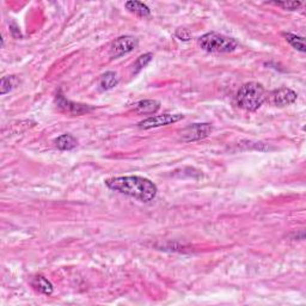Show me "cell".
I'll use <instances>...</instances> for the list:
<instances>
[{
    "mask_svg": "<svg viewBox=\"0 0 306 306\" xmlns=\"http://www.w3.org/2000/svg\"><path fill=\"white\" fill-rule=\"evenodd\" d=\"M161 109V103L156 99L139 100L133 104V111L138 115H153Z\"/></svg>",
    "mask_w": 306,
    "mask_h": 306,
    "instance_id": "9",
    "label": "cell"
},
{
    "mask_svg": "<svg viewBox=\"0 0 306 306\" xmlns=\"http://www.w3.org/2000/svg\"><path fill=\"white\" fill-rule=\"evenodd\" d=\"M124 6H126L127 10H130L131 12L135 13V15H138L139 17H148L151 15V10H149L148 6L145 5L144 3L127 2Z\"/></svg>",
    "mask_w": 306,
    "mask_h": 306,
    "instance_id": "12",
    "label": "cell"
},
{
    "mask_svg": "<svg viewBox=\"0 0 306 306\" xmlns=\"http://www.w3.org/2000/svg\"><path fill=\"white\" fill-rule=\"evenodd\" d=\"M175 36L181 41H189L191 38L189 30L186 29V28H180V29H177L175 33Z\"/></svg>",
    "mask_w": 306,
    "mask_h": 306,
    "instance_id": "18",
    "label": "cell"
},
{
    "mask_svg": "<svg viewBox=\"0 0 306 306\" xmlns=\"http://www.w3.org/2000/svg\"><path fill=\"white\" fill-rule=\"evenodd\" d=\"M139 41L134 36H121L111 43L110 46V55L113 58H121L124 54L131 53L138 47Z\"/></svg>",
    "mask_w": 306,
    "mask_h": 306,
    "instance_id": "5",
    "label": "cell"
},
{
    "mask_svg": "<svg viewBox=\"0 0 306 306\" xmlns=\"http://www.w3.org/2000/svg\"><path fill=\"white\" fill-rule=\"evenodd\" d=\"M199 44L208 53H231L238 47L235 38L218 33H207L199 38Z\"/></svg>",
    "mask_w": 306,
    "mask_h": 306,
    "instance_id": "3",
    "label": "cell"
},
{
    "mask_svg": "<svg viewBox=\"0 0 306 306\" xmlns=\"http://www.w3.org/2000/svg\"><path fill=\"white\" fill-rule=\"evenodd\" d=\"M298 98L297 92L288 88H280L270 93L269 102L275 107H287L293 104Z\"/></svg>",
    "mask_w": 306,
    "mask_h": 306,
    "instance_id": "7",
    "label": "cell"
},
{
    "mask_svg": "<svg viewBox=\"0 0 306 306\" xmlns=\"http://www.w3.org/2000/svg\"><path fill=\"white\" fill-rule=\"evenodd\" d=\"M267 98L266 90L260 83H246L237 91L236 102L237 106L246 111H256Z\"/></svg>",
    "mask_w": 306,
    "mask_h": 306,
    "instance_id": "2",
    "label": "cell"
},
{
    "mask_svg": "<svg viewBox=\"0 0 306 306\" xmlns=\"http://www.w3.org/2000/svg\"><path fill=\"white\" fill-rule=\"evenodd\" d=\"M285 38L290 42V44L293 48H295V49L301 52V53H304V52L306 50L305 49V40L304 37L301 36H297V35L294 34H291V33H284L283 34Z\"/></svg>",
    "mask_w": 306,
    "mask_h": 306,
    "instance_id": "14",
    "label": "cell"
},
{
    "mask_svg": "<svg viewBox=\"0 0 306 306\" xmlns=\"http://www.w3.org/2000/svg\"><path fill=\"white\" fill-rule=\"evenodd\" d=\"M57 104L58 107L60 108L61 111L67 114H72V115H82L88 113V111L92 110L93 108H91L88 104H79V103H74L72 100H69L66 98L64 95L59 93L57 96Z\"/></svg>",
    "mask_w": 306,
    "mask_h": 306,
    "instance_id": "8",
    "label": "cell"
},
{
    "mask_svg": "<svg viewBox=\"0 0 306 306\" xmlns=\"http://www.w3.org/2000/svg\"><path fill=\"white\" fill-rule=\"evenodd\" d=\"M33 286L36 288V290L38 292H41V293L43 294H47V295H50L52 293H53V285L50 284V281H48L46 277L42 276V275H37L34 277L33 280Z\"/></svg>",
    "mask_w": 306,
    "mask_h": 306,
    "instance_id": "11",
    "label": "cell"
},
{
    "mask_svg": "<svg viewBox=\"0 0 306 306\" xmlns=\"http://www.w3.org/2000/svg\"><path fill=\"white\" fill-rule=\"evenodd\" d=\"M19 84V79L17 78L16 75H6L2 78V93L3 96L6 95V93L11 91L12 89H15L17 85Z\"/></svg>",
    "mask_w": 306,
    "mask_h": 306,
    "instance_id": "15",
    "label": "cell"
},
{
    "mask_svg": "<svg viewBox=\"0 0 306 306\" xmlns=\"http://www.w3.org/2000/svg\"><path fill=\"white\" fill-rule=\"evenodd\" d=\"M119 84V76L115 72H107L100 76L99 86L102 90H110Z\"/></svg>",
    "mask_w": 306,
    "mask_h": 306,
    "instance_id": "13",
    "label": "cell"
},
{
    "mask_svg": "<svg viewBox=\"0 0 306 306\" xmlns=\"http://www.w3.org/2000/svg\"><path fill=\"white\" fill-rule=\"evenodd\" d=\"M273 4L280 6V8L285 10H290V11H294V10L299 9L302 5L300 2H274Z\"/></svg>",
    "mask_w": 306,
    "mask_h": 306,
    "instance_id": "17",
    "label": "cell"
},
{
    "mask_svg": "<svg viewBox=\"0 0 306 306\" xmlns=\"http://www.w3.org/2000/svg\"><path fill=\"white\" fill-rule=\"evenodd\" d=\"M153 59V54L152 53H147V54H144L141 55V57L138 58V60L134 62L133 65V71L134 73H138L140 72L142 68L146 67L149 62H151V60Z\"/></svg>",
    "mask_w": 306,
    "mask_h": 306,
    "instance_id": "16",
    "label": "cell"
},
{
    "mask_svg": "<svg viewBox=\"0 0 306 306\" xmlns=\"http://www.w3.org/2000/svg\"><path fill=\"white\" fill-rule=\"evenodd\" d=\"M55 145L61 151H71L78 145V140L71 134H62L55 140Z\"/></svg>",
    "mask_w": 306,
    "mask_h": 306,
    "instance_id": "10",
    "label": "cell"
},
{
    "mask_svg": "<svg viewBox=\"0 0 306 306\" xmlns=\"http://www.w3.org/2000/svg\"><path fill=\"white\" fill-rule=\"evenodd\" d=\"M183 119L184 116L181 114H163L157 115V116L148 117V119L141 121V122H139L138 127L141 128V130H151V128H157L176 123Z\"/></svg>",
    "mask_w": 306,
    "mask_h": 306,
    "instance_id": "4",
    "label": "cell"
},
{
    "mask_svg": "<svg viewBox=\"0 0 306 306\" xmlns=\"http://www.w3.org/2000/svg\"><path fill=\"white\" fill-rule=\"evenodd\" d=\"M213 128L210 123H194L184 128L181 133V138L183 141L190 142V141H197L201 139L207 138L211 134V132Z\"/></svg>",
    "mask_w": 306,
    "mask_h": 306,
    "instance_id": "6",
    "label": "cell"
},
{
    "mask_svg": "<svg viewBox=\"0 0 306 306\" xmlns=\"http://www.w3.org/2000/svg\"><path fill=\"white\" fill-rule=\"evenodd\" d=\"M107 187L111 190L138 199L144 202L152 201L157 196L158 188L152 181L141 176H120L106 181Z\"/></svg>",
    "mask_w": 306,
    "mask_h": 306,
    "instance_id": "1",
    "label": "cell"
}]
</instances>
